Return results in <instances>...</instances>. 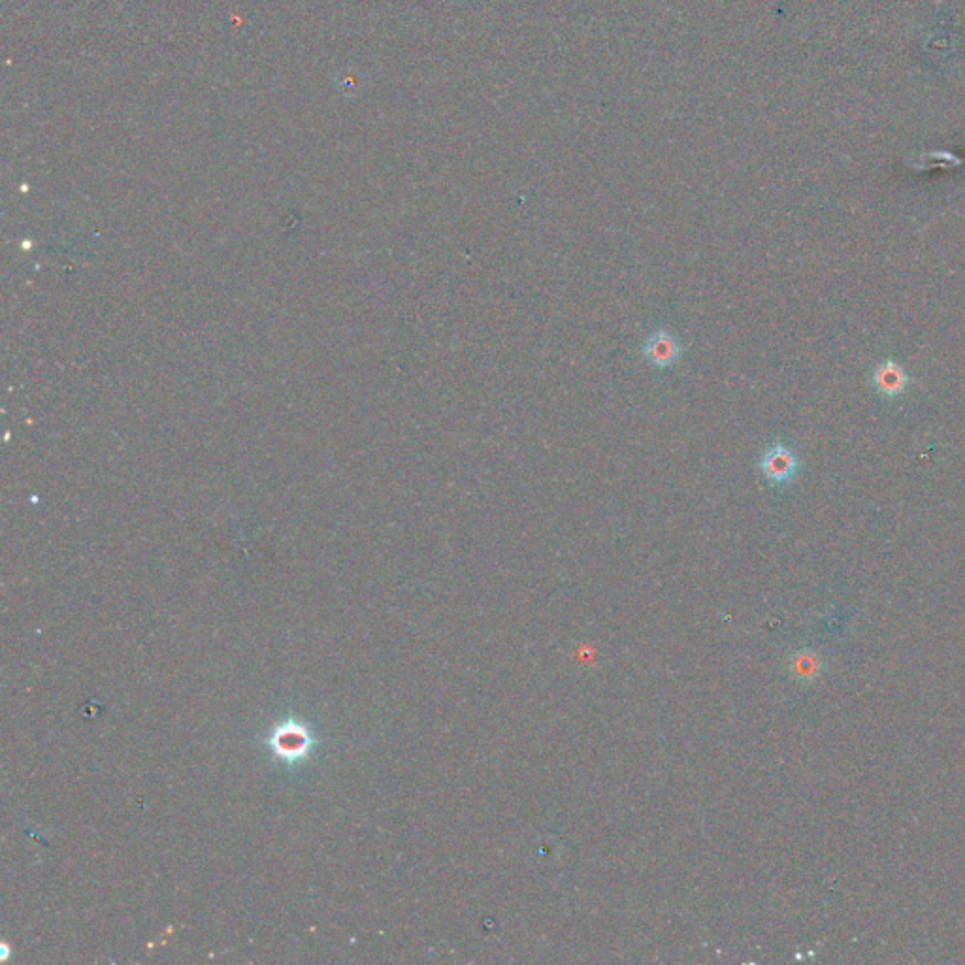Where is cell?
Listing matches in <instances>:
<instances>
[{
	"mask_svg": "<svg viewBox=\"0 0 965 965\" xmlns=\"http://www.w3.org/2000/svg\"><path fill=\"white\" fill-rule=\"evenodd\" d=\"M313 745H315V737L311 736L310 730L302 722H296V720H287L279 724L268 739L270 751L287 764H296L308 758Z\"/></svg>",
	"mask_w": 965,
	"mask_h": 965,
	"instance_id": "obj_1",
	"label": "cell"
},
{
	"mask_svg": "<svg viewBox=\"0 0 965 965\" xmlns=\"http://www.w3.org/2000/svg\"><path fill=\"white\" fill-rule=\"evenodd\" d=\"M641 355L653 368L668 370L683 357V345L668 328H658L643 342Z\"/></svg>",
	"mask_w": 965,
	"mask_h": 965,
	"instance_id": "obj_3",
	"label": "cell"
},
{
	"mask_svg": "<svg viewBox=\"0 0 965 965\" xmlns=\"http://www.w3.org/2000/svg\"><path fill=\"white\" fill-rule=\"evenodd\" d=\"M758 470L771 485L786 487L794 483L802 472V460L792 447L785 443H773L758 458Z\"/></svg>",
	"mask_w": 965,
	"mask_h": 965,
	"instance_id": "obj_2",
	"label": "cell"
},
{
	"mask_svg": "<svg viewBox=\"0 0 965 965\" xmlns=\"http://www.w3.org/2000/svg\"><path fill=\"white\" fill-rule=\"evenodd\" d=\"M911 377L898 360L884 359L873 372V387L884 398H898L907 391Z\"/></svg>",
	"mask_w": 965,
	"mask_h": 965,
	"instance_id": "obj_4",
	"label": "cell"
}]
</instances>
